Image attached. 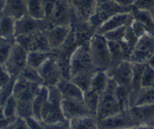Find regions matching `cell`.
Listing matches in <instances>:
<instances>
[{"label": "cell", "mask_w": 154, "mask_h": 129, "mask_svg": "<svg viewBox=\"0 0 154 129\" xmlns=\"http://www.w3.org/2000/svg\"><path fill=\"white\" fill-rule=\"evenodd\" d=\"M44 20L50 26H71L72 12L68 0H44Z\"/></svg>", "instance_id": "cell-1"}, {"label": "cell", "mask_w": 154, "mask_h": 129, "mask_svg": "<svg viewBox=\"0 0 154 129\" xmlns=\"http://www.w3.org/2000/svg\"><path fill=\"white\" fill-rule=\"evenodd\" d=\"M92 62L97 70H107L111 67V56L108 40L105 36L94 32L88 42Z\"/></svg>", "instance_id": "cell-2"}, {"label": "cell", "mask_w": 154, "mask_h": 129, "mask_svg": "<svg viewBox=\"0 0 154 129\" xmlns=\"http://www.w3.org/2000/svg\"><path fill=\"white\" fill-rule=\"evenodd\" d=\"M96 71L89 53L88 43L79 45L70 58V79L83 74H93Z\"/></svg>", "instance_id": "cell-3"}, {"label": "cell", "mask_w": 154, "mask_h": 129, "mask_svg": "<svg viewBox=\"0 0 154 129\" xmlns=\"http://www.w3.org/2000/svg\"><path fill=\"white\" fill-rule=\"evenodd\" d=\"M117 86L118 84L109 77L106 88L100 96L97 112H96L95 116L96 120H102L121 111H124L118 101L117 96H116Z\"/></svg>", "instance_id": "cell-4"}, {"label": "cell", "mask_w": 154, "mask_h": 129, "mask_svg": "<svg viewBox=\"0 0 154 129\" xmlns=\"http://www.w3.org/2000/svg\"><path fill=\"white\" fill-rule=\"evenodd\" d=\"M131 9L132 7L121 6L116 3L114 0H96L95 10L88 23L96 30V28L111 16L122 12H129Z\"/></svg>", "instance_id": "cell-5"}, {"label": "cell", "mask_w": 154, "mask_h": 129, "mask_svg": "<svg viewBox=\"0 0 154 129\" xmlns=\"http://www.w3.org/2000/svg\"><path fill=\"white\" fill-rule=\"evenodd\" d=\"M49 97L46 104L44 105L42 115L41 121L43 123H56L61 121H66L62 111V100L63 97L57 86H50Z\"/></svg>", "instance_id": "cell-6"}, {"label": "cell", "mask_w": 154, "mask_h": 129, "mask_svg": "<svg viewBox=\"0 0 154 129\" xmlns=\"http://www.w3.org/2000/svg\"><path fill=\"white\" fill-rule=\"evenodd\" d=\"M28 51L17 41L15 42L3 67L11 78L17 79L27 66Z\"/></svg>", "instance_id": "cell-7"}, {"label": "cell", "mask_w": 154, "mask_h": 129, "mask_svg": "<svg viewBox=\"0 0 154 129\" xmlns=\"http://www.w3.org/2000/svg\"><path fill=\"white\" fill-rule=\"evenodd\" d=\"M16 41L20 44L28 52L44 51L51 52V47L44 31H37L30 34L15 37Z\"/></svg>", "instance_id": "cell-8"}, {"label": "cell", "mask_w": 154, "mask_h": 129, "mask_svg": "<svg viewBox=\"0 0 154 129\" xmlns=\"http://www.w3.org/2000/svg\"><path fill=\"white\" fill-rule=\"evenodd\" d=\"M154 55V36L146 34L138 40L129 56L132 63L147 62Z\"/></svg>", "instance_id": "cell-9"}, {"label": "cell", "mask_w": 154, "mask_h": 129, "mask_svg": "<svg viewBox=\"0 0 154 129\" xmlns=\"http://www.w3.org/2000/svg\"><path fill=\"white\" fill-rule=\"evenodd\" d=\"M38 74H40L43 85L48 87L56 86L62 79L63 74L62 70L56 57L51 53L49 59L38 69Z\"/></svg>", "instance_id": "cell-10"}, {"label": "cell", "mask_w": 154, "mask_h": 129, "mask_svg": "<svg viewBox=\"0 0 154 129\" xmlns=\"http://www.w3.org/2000/svg\"><path fill=\"white\" fill-rule=\"evenodd\" d=\"M107 75L119 86L130 88L133 81V65L128 60L123 61L118 65L106 70Z\"/></svg>", "instance_id": "cell-11"}, {"label": "cell", "mask_w": 154, "mask_h": 129, "mask_svg": "<svg viewBox=\"0 0 154 129\" xmlns=\"http://www.w3.org/2000/svg\"><path fill=\"white\" fill-rule=\"evenodd\" d=\"M50 24L44 18H35L29 14L15 22V37L34 33L37 31H44L49 28Z\"/></svg>", "instance_id": "cell-12"}, {"label": "cell", "mask_w": 154, "mask_h": 129, "mask_svg": "<svg viewBox=\"0 0 154 129\" xmlns=\"http://www.w3.org/2000/svg\"><path fill=\"white\" fill-rule=\"evenodd\" d=\"M42 85L17 77L13 87V96L17 101H33Z\"/></svg>", "instance_id": "cell-13"}, {"label": "cell", "mask_w": 154, "mask_h": 129, "mask_svg": "<svg viewBox=\"0 0 154 129\" xmlns=\"http://www.w3.org/2000/svg\"><path fill=\"white\" fill-rule=\"evenodd\" d=\"M97 121L98 129H125L135 128L128 110H124L116 115Z\"/></svg>", "instance_id": "cell-14"}, {"label": "cell", "mask_w": 154, "mask_h": 129, "mask_svg": "<svg viewBox=\"0 0 154 129\" xmlns=\"http://www.w3.org/2000/svg\"><path fill=\"white\" fill-rule=\"evenodd\" d=\"M128 110L135 127L140 125L154 126V104L132 105Z\"/></svg>", "instance_id": "cell-15"}, {"label": "cell", "mask_w": 154, "mask_h": 129, "mask_svg": "<svg viewBox=\"0 0 154 129\" xmlns=\"http://www.w3.org/2000/svg\"><path fill=\"white\" fill-rule=\"evenodd\" d=\"M72 20L82 22H88L95 10L96 0H68Z\"/></svg>", "instance_id": "cell-16"}, {"label": "cell", "mask_w": 154, "mask_h": 129, "mask_svg": "<svg viewBox=\"0 0 154 129\" xmlns=\"http://www.w3.org/2000/svg\"><path fill=\"white\" fill-rule=\"evenodd\" d=\"M61 106L64 118L67 121H70L72 118L79 116H91L84 100L63 99Z\"/></svg>", "instance_id": "cell-17"}, {"label": "cell", "mask_w": 154, "mask_h": 129, "mask_svg": "<svg viewBox=\"0 0 154 129\" xmlns=\"http://www.w3.org/2000/svg\"><path fill=\"white\" fill-rule=\"evenodd\" d=\"M132 20H133V16H132L131 11L115 14L111 16L110 17H108L106 21H104L97 28H96L95 32L104 35L105 33L108 31L129 25Z\"/></svg>", "instance_id": "cell-18"}, {"label": "cell", "mask_w": 154, "mask_h": 129, "mask_svg": "<svg viewBox=\"0 0 154 129\" xmlns=\"http://www.w3.org/2000/svg\"><path fill=\"white\" fill-rule=\"evenodd\" d=\"M71 26H51L44 30L51 50L59 49L67 40L71 32Z\"/></svg>", "instance_id": "cell-19"}, {"label": "cell", "mask_w": 154, "mask_h": 129, "mask_svg": "<svg viewBox=\"0 0 154 129\" xmlns=\"http://www.w3.org/2000/svg\"><path fill=\"white\" fill-rule=\"evenodd\" d=\"M59 89L63 99L84 100V92L70 79H62L56 85Z\"/></svg>", "instance_id": "cell-20"}, {"label": "cell", "mask_w": 154, "mask_h": 129, "mask_svg": "<svg viewBox=\"0 0 154 129\" xmlns=\"http://www.w3.org/2000/svg\"><path fill=\"white\" fill-rule=\"evenodd\" d=\"M2 14L13 18L16 21L28 14L26 0H6Z\"/></svg>", "instance_id": "cell-21"}, {"label": "cell", "mask_w": 154, "mask_h": 129, "mask_svg": "<svg viewBox=\"0 0 154 129\" xmlns=\"http://www.w3.org/2000/svg\"><path fill=\"white\" fill-rule=\"evenodd\" d=\"M129 104L130 106L154 104V87L140 88L137 92H130Z\"/></svg>", "instance_id": "cell-22"}, {"label": "cell", "mask_w": 154, "mask_h": 129, "mask_svg": "<svg viewBox=\"0 0 154 129\" xmlns=\"http://www.w3.org/2000/svg\"><path fill=\"white\" fill-rule=\"evenodd\" d=\"M49 97V89L48 86L42 85L38 92V94L34 97L32 101V107H33V116L38 120H41L42 111L46 104Z\"/></svg>", "instance_id": "cell-23"}, {"label": "cell", "mask_w": 154, "mask_h": 129, "mask_svg": "<svg viewBox=\"0 0 154 129\" xmlns=\"http://www.w3.org/2000/svg\"><path fill=\"white\" fill-rule=\"evenodd\" d=\"M131 13H132L133 20H137L138 22L142 24L147 29L148 33L154 36V22L152 20V17L149 12L146 10L137 9L132 7Z\"/></svg>", "instance_id": "cell-24"}, {"label": "cell", "mask_w": 154, "mask_h": 129, "mask_svg": "<svg viewBox=\"0 0 154 129\" xmlns=\"http://www.w3.org/2000/svg\"><path fill=\"white\" fill-rule=\"evenodd\" d=\"M97 121L92 116L72 118L69 121V129H96Z\"/></svg>", "instance_id": "cell-25"}, {"label": "cell", "mask_w": 154, "mask_h": 129, "mask_svg": "<svg viewBox=\"0 0 154 129\" xmlns=\"http://www.w3.org/2000/svg\"><path fill=\"white\" fill-rule=\"evenodd\" d=\"M15 22L13 18L0 13V38L15 37Z\"/></svg>", "instance_id": "cell-26"}, {"label": "cell", "mask_w": 154, "mask_h": 129, "mask_svg": "<svg viewBox=\"0 0 154 129\" xmlns=\"http://www.w3.org/2000/svg\"><path fill=\"white\" fill-rule=\"evenodd\" d=\"M51 52H44V51H29L28 52L27 58V65L34 68L38 69L51 56Z\"/></svg>", "instance_id": "cell-27"}, {"label": "cell", "mask_w": 154, "mask_h": 129, "mask_svg": "<svg viewBox=\"0 0 154 129\" xmlns=\"http://www.w3.org/2000/svg\"><path fill=\"white\" fill-rule=\"evenodd\" d=\"M28 14L35 18H44V0H26Z\"/></svg>", "instance_id": "cell-28"}, {"label": "cell", "mask_w": 154, "mask_h": 129, "mask_svg": "<svg viewBox=\"0 0 154 129\" xmlns=\"http://www.w3.org/2000/svg\"><path fill=\"white\" fill-rule=\"evenodd\" d=\"M15 42V37L13 38H0V65L1 66H3L6 62Z\"/></svg>", "instance_id": "cell-29"}, {"label": "cell", "mask_w": 154, "mask_h": 129, "mask_svg": "<svg viewBox=\"0 0 154 129\" xmlns=\"http://www.w3.org/2000/svg\"><path fill=\"white\" fill-rule=\"evenodd\" d=\"M2 115L5 118L15 121L17 118V100L13 94L5 102L2 107Z\"/></svg>", "instance_id": "cell-30"}, {"label": "cell", "mask_w": 154, "mask_h": 129, "mask_svg": "<svg viewBox=\"0 0 154 129\" xmlns=\"http://www.w3.org/2000/svg\"><path fill=\"white\" fill-rule=\"evenodd\" d=\"M154 87V69L146 62L140 79V88Z\"/></svg>", "instance_id": "cell-31"}, {"label": "cell", "mask_w": 154, "mask_h": 129, "mask_svg": "<svg viewBox=\"0 0 154 129\" xmlns=\"http://www.w3.org/2000/svg\"><path fill=\"white\" fill-rule=\"evenodd\" d=\"M17 117L23 119L33 116L32 101H17Z\"/></svg>", "instance_id": "cell-32"}, {"label": "cell", "mask_w": 154, "mask_h": 129, "mask_svg": "<svg viewBox=\"0 0 154 129\" xmlns=\"http://www.w3.org/2000/svg\"><path fill=\"white\" fill-rule=\"evenodd\" d=\"M18 77H22L29 82H35V83H38V84H43L42 82V80L38 74V71L37 69H34L29 65H27L24 70L21 71L20 75Z\"/></svg>", "instance_id": "cell-33"}, {"label": "cell", "mask_w": 154, "mask_h": 129, "mask_svg": "<svg viewBox=\"0 0 154 129\" xmlns=\"http://www.w3.org/2000/svg\"><path fill=\"white\" fill-rule=\"evenodd\" d=\"M128 26H124V27L116 28L114 30H111V31H108V32L105 33L104 34L105 38L108 41H115V42L123 41L124 40V37H125V33H126V29H127Z\"/></svg>", "instance_id": "cell-34"}, {"label": "cell", "mask_w": 154, "mask_h": 129, "mask_svg": "<svg viewBox=\"0 0 154 129\" xmlns=\"http://www.w3.org/2000/svg\"><path fill=\"white\" fill-rule=\"evenodd\" d=\"M129 26H130L132 31L134 32V34L136 35L139 39L140 38V37H142V36H144L146 34H149L147 29L145 28V27L142 24H140V22H138L137 20H132Z\"/></svg>", "instance_id": "cell-35"}, {"label": "cell", "mask_w": 154, "mask_h": 129, "mask_svg": "<svg viewBox=\"0 0 154 129\" xmlns=\"http://www.w3.org/2000/svg\"><path fill=\"white\" fill-rule=\"evenodd\" d=\"M132 7L137 9L149 11L154 7V0H135Z\"/></svg>", "instance_id": "cell-36"}, {"label": "cell", "mask_w": 154, "mask_h": 129, "mask_svg": "<svg viewBox=\"0 0 154 129\" xmlns=\"http://www.w3.org/2000/svg\"><path fill=\"white\" fill-rule=\"evenodd\" d=\"M43 125L44 129H69V121L66 120L56 123H43Z\"/></svg>", "instance_id": "cell-37"}, {"label": "cell", "mask_w": 154, "mask_h": 129, "mask_svg": "<svg viewBox=\"0 0 154 129\" xmlns=\"http://www.w3.org/2000/svg\"><path fill=\"white\" fill-rule=\"evenodd\" d=\"M25 120H26L27 124H29V126L30 127V129H44L42 121L35 118L34 116L28 117Z\"/></svg>", "instance_id": "cell-38"}, {"label": "cell", "mask_w": 154, "mask_h": 129, "mask_svg": "<svg viewBox=\"0 0 154 129\" xmlns=\"http://www.w3.org/2000/svg\"><path fill=\"white\" fill-rule=\"evenodd\" d=\"M13 129H30V127L29 126L25 119L17 117L13 122Z\"/></svg>", "instance_id": "cell-39"}, {"label": "cell", "mask_w": 154, "mask_h": 129, "mask_svg": "<svg viewBox=\"0 0 154 129\" xmlns=\"http://www.w3.org/2000/svg\"><path fill=\"white\" fill-rule=\"evenodd\" d=\"M114 1L124 7H132L135 0H114Z\"/></svg>", "instance_id": "cell-40"}, {"label": "cell", "mask_w": 154, "mask_h": 129, "mask_svg": "<svg viewBox=\"0 0 154 129\" xmlns=\"http://www.w3.org/2000/svg\"><path fill=\"white\" fill-rule=\"evenodd\" d=\"M134 129H154V126L152 125H140L135 127Z\"/></svg>", "instance_id": "cell-41"}, {"label": "cell", "mask_w": 154, "mask_h": 129, "mask_svg": "<svg viewBox=\"0 0 154 129\" xmlns=\"http://www.w3.org/2000/svg\"><path fill=\"white\" fill-rule=\"evenodd\" d=\"M147 62H148V63H149V64L153 68V69H154V55H153V56H152V57H151V58Z\"/></svg>", "instance_id": "cell-42"}, {"label": "cell", "mask_w": 154, "mask_h": 129, "mask_svg": "<svg viewBox=\"0 0 154 129\" xmlns=\"http://www.w3.org/2000/svg\"><path fill=\"white\" fill-rule=\"evenodd\" d=\"M5 3H6V0H0V13L2 12V10L4 8Z\"/></svg>", "instance_id": "cell-43"}, {"label": "cell", "mask_w": 154, "mask_h": 129, "mask_svg": "<svg viewBox=\"0 0 154 129\" xmlns=\"http://www.w3.org/2000/svg\"><path fill=\"white\" fill-rule=\"evenodd\" d=\"M149 12V14H150V16H151V17H152V20H153V22H154V7H153Z\"/></svg>", "instance_id": "cell-44"}, {"label": "cell", "mask_w": 154, "mask_h": 129, "mask_svg": "<svg viewBox=\"0 0 154 129\" xmlns=\"http://www.w3.org/2000/svg\"><path fill=\"white\" fill-rule=\"evenodd\" d=\"M3 129H13V123H12L11 124H9V125H8L7 127H5V128H3Z\"/></svg>", "instance_id": "cell-45"}, {"label": "cell", "mask_w": 154, "mask_h": 129, "mask_svg": "<svg viewBox=\"0 0 154 129\" xmlns=\"http://www.w3.org/2000/svg\"><path fill=\"white\" fill-rule=\"evenodd\" d=\"M125 129H134V128H125Z\"/></svg>", "instance_id": "cell-46"}, {"label": "cell", "mask_w": 154, "mask_h": 129, "mask_svg": "<svg viewBox=\"0 0 154 129\" xmlns=\"http://www.w3.org/2000/svg\"><path fill=\"white\" fill-rule=\"evenodd\" d=\"M96 129H98V128H96Z\"/></svg>", "instance_id": "cell-47"}]
</instances>
